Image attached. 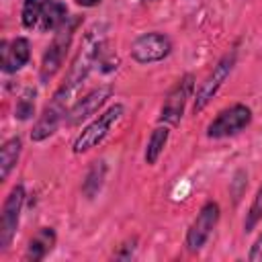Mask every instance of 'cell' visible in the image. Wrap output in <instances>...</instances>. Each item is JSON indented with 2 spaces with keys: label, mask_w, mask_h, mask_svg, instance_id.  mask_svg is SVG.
I'll return each mask as SVG.
<instances>
[{
  "label": "cell",
  "mask_w": 262,
  "mask_h": 262,
  "mask_svg": "<svg viewBox=\"0 0 262 262\" xmlns=\"http://www.w3.org/2000/svg\"><path fill=\"white\" fill-rule=\"evenodd\" d=\"M252 123V108L235 102L223 111L217 113V117L207 125V137L209 139H225L231 135H237Z\"/></svg>",
  "instance_id": "obj_6"
},
{
  "label": "cell",
  "mask_w": 262,
  "mask_h": 262,
  "mask_svg": "<svg viewBox=\"0 0 262 262\" xmlns=\"http://www.w3.org/2000/svg\"><path fill=\"white\" fill-rule=\"evenodd\" d=\"M123 113H125V106H123L121 102H115V104H111L106 111H102L98 117H94V119L78 133V137L74 139L72 151H74V154H86V151H90L92 147H96L98 143H102L104 137L111 133V129L119 123V119L123 117Z\"/></svg>",
  "instance_id": "obj_3"
},
{
  "label": "cell",
  "mask_w": 262,
  "mask_h": 262,
  "mask_svg": "<svg viewBox=\"0 0 262 262\" xmlns=\"http://www.w3.org/2000/svg\"><path fill=\"white\" fill-rule=\"evenodd\" d=\"M66 121V115L57 108H53L49 102L45 104V108L41 111V115L37 117L33 129H31V139L33 141H45L49 135H53L59 127V123Z\"/></svg>",
  "instance_id": "obj_13"
},
{
  "label": "cell",
  "mask_w": 262,
  "mask_h": 262,
  "mask_svg": "<svg viewBox=\"0 0 262 262\" xmlns=\"http://www.w3.org/2000/svg\"><path fill=\"white\" fill-rule=\"evenodd\" d=\"M0 55H2V72L16 74L31 59V43L27 37H14L10 41L4 39L0 43Z\"/></svg>",
  "instance_id": "obj_11"
},
{
  "label": "cell",
  "mask_w": 262,
  "mask_h": 262,
  "mask_svg": "<svg viewBox=\"0 0 262 262\" xmlns=\"http://www.w3.org/2000/svg\"><path fill=\"white\" fill-rule=\"evenodd\" d=\"M25 199H27V192H25L23 184H14L10 188V192H8V196L4 199L2 215H0V252L8 250L12 239H14Z\"/></svg>",
  "instance_id": "obj_9"
},
{
  "label": "cell",
  "mask_w": 262,
  "mask_h": 262,
  "mask_svg": "<svg viewBox=\"0 0 262 262\" xmlns=\"http://www.w3.org/2000/svg\"><path fill=\"white\" fill-rule=\"evenodd\" d=\"M53 0H23L20 8V23L27 31H39L47 18V12L51 8Z\"/></svg>",
  "instance_id": "obj_14"
},
{
  "label": "cell",
  "mask_w": 262,
  "mask_h": 262,
  "mask_svg": "<svg viewBox=\"0 0 262 262\" xmlns=\"http://www.w3.org/2000/svg\"><path fill=\"white\" fill-rule=\"evenodd\" d=\"M80 25V18L78 16H70L53 35V41L49 43V47L45 49L43 53V59H41V66H39V82L41 84H49L55 74L61 70L63 61H66V55L72 47V41H74V33Z\"/></svg>",
  "instance_id": "obj_2"
},
{
  "label": "cell",
  "mask_w": 262,
  "mask_h": 262,
  "mask_svg": "<svg viewBox=\"0 0 262 262\" xmlns=\"http://www.w3.org/2000/svg\"><path fill=\"white\" fill-rule=\"evenodd\" d=\"M20 151H23V141L20 137H10L2 143L0 147V178L6 180L12 172V168L16 166L18 158H20Z\"/></svg>",
  "instance_id": "obj_16"
},
{
  "label": "cell",
  "mask_w": 262,
  "mask_h": 262,
  "mask_svg": "<svg viewBox=\"0 0 262 262\" xmlns=\"http://www.w3.org/2000/svg\"><path fill=\"white\" fill-rule=\"evenodd\" d=\"M111 96H113V86H108V84H102V86L90 90L88 94H84L82 98H78V100L70 106V111H68V115H66V125H70V127L80 125L82 121H86L88 117H92L94 113H98V108H100Z\"/></svg>",
  "instance_id": "obj_10"
},
{
  "label": "cell",
  "mask_w": 262,
  "mask_h": 262,
  "mask_svg": "<svg viewBox=\"0 0 262 262\" xmlns=\"http://www.w3.org/2000/svg\"><path fill=\"white\" fill-rule=\"evenodd\" d=\"M102 47H104V33L100 29H92L88 31V35L84 37L76 57L72 59V66L63 78V82L59 84V88L53 92L49 104L57 111H61L63 115H68L70 106L76 102L74 96L78 94L80 86L86 82L90 70L96 66L100 53H102Z\"/></svg>",
  "instance_id": "obj_1"
},
{
  "label": "cell",
  "mask_w": 262,
  "mask_h": 262,
  "mask_svg": "<svg viewBox=\"0 0 262 262\" xmlns=\"http://www.w3.org/2000/svg\"><path fill=\"white\" fill-rule=\"evenodd\" d=\"M192 90H194V76L188 72L182 78H178L176 84L168 90V94L164 98V104L160 108V123L170 125V127L178 125L182 115H184L186 102L192 96Z\"/></svg>",
  "instance_id": "obj_8"
},
{
  "label": "cell",
  "mask_w": 262,
  "mask_h": 262,
  "mask_svg": "<svg viewBox=\"0 0 262 262\" xmlns=\"http://www.w3.org/2000/svg\"><path fill=\"white\" fill-rule=\"evenodd\" d=\"M235 61H237V49L235 47L231 51H227L225 55L219 57V61L213 66V70L209 72V76L199 84V88L194 92V102H192V111L194 113H201L213 100V96L219 92V88L231 76Z\"/></svg>",
  "instance_id": "obj_4"
},
{
  "label": "cell",
  "mask_w": 262,
  "mask_h": 262,
  "mask_svg": "<svg viewBox=\"0 0 262 262\" xmlns=\"http://www.w3.org/2000/svg\"><path fill=\"white\" fill-rule=\"evenodd\" d=\"M168 137H170V125L160 123V125L151 131V135H149V139H147V143H145V154H143L145 164L154 166V164L158 162V158L162 156V151H164V147H166V143H168Z\"/></svg>",
  "instance_id": "obj_15"
},
{
  "label": "cell",
  "mask_w": 262,
  "mask_h": 262,
  "mask_svg": "<svg viewBox=\"0 0 262 262\" xmlns=\"http://www.w3.org/2000/svg\"><path fill=\"white\" fill-rule=\"evenodd\" d=\"M221 217V209L215 201H209L201 207V211L196 213V217L192 219V223L186 229V237H184V246L188 252H201L203 246L209 242L213 229L217 227Z\"/></svg>",
  "instance_id": "obj_7"
},
{
  "label": "cell",
  "mask_w": 262,
  "mask_h": 262,
  "mask_svg": "<svg viewBox=\"0 0 262 262\" xmlns=\"http://www.w3.org/2000/svg\"><path fill=\"white\" fill-rule=\"evenodd\" d=\"M248 260L252 262H262V233L256 237V242L252 244L250 248V254H248Z\"/></svg>",
  "instance_id": "obj_20"
},
{
  "label": "cell",
  "mask_w": 262,
  "mask_h": 262,
  "mask_svg": "<svg viewBox=\"0 0 262 262\" xmlns=\"http://www.w3.org/2000/svg\"><path fill=\"white\" fill-rule=\"evenodd\" d=\"M55 242H57V235H55L53 227H39L33 233V237L29 239V244H27L25 260H31V262L43 260L55 248Z\"/></svg>",
  "instance_id": "obj_12"
},
{
  "label": "cell",
  "mask_w": 262,
  "mask_h": 262,
  "mask_svg": "<svg viewBox=\"0 0 262 262\" xmlns=\"http://www.w3.org/2000/svg\"><path fill=\"white\" fill-rule=\"evenodd\" d=\"M104 174H106V166H104L102 160L100 162H94L90 166V170H88V174H86V178L82 182V190H84V194L88 199H94V194L100 190L102 180H104Z\"/></svg>",
  "instance_id": "obj_17"
},
{
  "label": "cell",
  "mask_w": 262,
  "mask_h": 262,
  "mask_svg": "<svg viewBox=\"0 0 262 262\" xmlns=\"http://www.w3.org/2000/svg\"><path fill=\"white\" fill-rule=\"evenodd\" d=\"M143 4H147V2H158V0H141Z\"/></svg>",
  "instance_id": "obj_22"
},
{
  "label": "cell",
  "mask_w": 262,
  "mask_h": 262,
  "mask_svg": "<svg viewBox=\"0 0 262 262\" xmlns=\"http://www.w3.org/2000/svg\"><path fill=\"white\" fill-rule=\"evenodd\" d=\"M78 6H82V8H92V6H96V4H100L102 0H74Z\"/></svg>",
  "instance_id": "obj_21"
},
{
  "label": "cell",
  "mask_w": 262,
  "mask_h": 262,
  "mask_svg": "<svg viewBox=\"0 0 262 262\" xmlns=\"http://www.w3.org/2000/svg\"><path fill=\"white\" fill-rule=\"evenodd\" d=\"M129 53H131V59L141 66L158 63L172 53V41L168 35L160 31H147L133 39Z\"/></svg>",
  "instance_id": "obj_5"
},
{
  "label": "cell",
  "mask_w": 262,
  "mask_h": 262,
  "mask_svg": "<svg viewBox=\"0 0 262 262\" xmlns=\"http://www.w3.org/2000/svg\"><path fill=\"white\" fill-rule=\"evenodd\" d=\"M35 96H37V90H35V88H27V90L16 98V104H14V119H18V121H29V119H33V115H35Z\"/></svg>",
  "instance_id": "obj_18"
},
{
  "label": "cell",
  "mask_w": 262,
  "mask_h": 262,
  "mask_svg": "<svg viewBox=\"0 0 262 262\" xmlns=\"http://www.w3.org/2000/svg\"><path fill=\"white\" fill-rule=\"evenodd\" d=\"M260 221H262V184H260V188L256 190V196H254V201H252V205H250V209H248V213H246L244 231H252Z\"/></svg>",
  "instance_id": "obj_19"
}]
</instances>
